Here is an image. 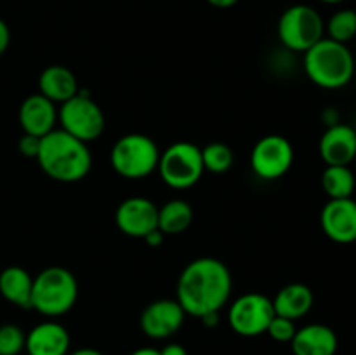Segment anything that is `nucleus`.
Here are the masks:
<instances>
[{
	"mask_svg": "<svg viewBox=\"0 0 356 355\" xmlns=\"http://www.w3.org/2000/svg\"><path fill=\"white\" fill-rule=\"evenodd\" d=\"M233 278L228 267L218 258H198L186 265L177 278L176 299L186 315L197 319L221 312L232 296Z\"/></svg>",
	"mask_w": 356,
	"mask_h": 355,
	"instance_id": "nucleus-1",
	"label": "nucleus"
},
{
	"mask_svg": "<svg viewBox=\"0 0 356 355\" xmlns=\"http://www.w3.org/2000/svg\"><path fill=\"white\" fill-rule=\"evenodd\" d=\"M37 160L40 169L59 183H76L92 167V153L87 143L63 129H54L40 139Z\"/></svg>",
	"mask_w": 356,
	"mask_h": 355,
	"instance_id": "nucleus-2",
	"label": "nucleus"
},
{
	"mask_svg": "<svg viewBox=\"0 0 356 355\" xmlns=\"http://www.w3.org/2000/svg\"><path fill=\"white\" fill-rule=\"evenodd\" d=\"M305 72L322 89H341L355 75V58L346 44L323 37L305 52Z\"/></svg>",
	"mask_w": 356,
	"mask_h": 355,
	"instance_id": "nucleus-3",
	"label": "nucleus"
},
{
	"mask_svg": "<svg viewBox=\"0 0 356 355\" xmlns=\"http://www.w3.org/2000/svg\"><path fill=\"white\" fill-rule=\"evenodd\" d=\"M79 298L75 275L63 267H49L33 278L31 308L45 317L68 313Z\"/></svg>",
	"mask_w": 356,
	"mask_h": 355,
	"instance_id": "nucleus-4",
	"label": "nucleus"
},
{
	"mask_svg": "<svg viewBox=\"0 0 356 355\" xmlns=\"http://www.w3.org/2000/svg\"><path fill=\"white\" fill-rule=\"evenodd\" d=\"M159 160L160 150L156 143L141 132L122 136L110 153L111 167L125 180H143L149 176L159 167Z\"/></svg>",
	"mask_w": 356,
	"mask_h": 355,
	"instance_id": "nucleus-5",
	"label": "nucleus"
},
{
	"mask_svg": "<svg viewBox=\"0 0 356 355\" xmlns=\"http://www.w3.org/2000/svg\"><path fill=\"white\" fill-rule=\"evenodd\" d=\"M278 38L287 51L302 52L312 49L325 33V23L316 9L306 3H296L278 19Z\"/></svg>",
	"mask_w": 356,
	"mask_h": 355,
	"instance_id": "nucleus-6",
	"label": "nucleus"
},
{
	"mask_svg": "<svg viewBox=\"0 0 356 355\" xmlns=\"http://www.w3.org/2000/svg\"><path fill=\"white\" fill-rule=\"evenodd\" d=\"M163 183L174 190L195 187L204 174L200 146L190 141H177L160 153L159 167Z\"/></svg>",
	"mask_w": 356,
	"mask_h": 355,
	"instance_id": "nucleus-7",
	"label": "nucleus"
},
{
	"mask_svg": "<svg viewBox=\"0 0 356 355\" xmlns=\"http://www.w3.org/2000/svg\"><path fill=\"white\" fill-rule=\"evenodd\" d=\"M58 122L63 131L83 143H90L99 138L106 125L99 104L89 94H82L80 90L72 100L59 104Z\"/></svg>",
	"mask_w": 356,
	"mask_h": 355,
	"instance_id": "nucleus-8",
	"label": "nucleus"
},
{
	"mask_svg": "<svg viewBox=\"0 0 356 355\" xmlns=\"http://www.w3.org/2000/svg\"><path fill=\"white\" fill-rule=\"evenodd\" d=\"M273 317V301L261 292H247L238 296L228 310L229 327L245 338L266 333Z\"/></svg>",
	"mask_w": 356,
	"mask_h": 355,
	"instance_id": "nucleus-9",
	"label": "nucleus"
},
{
	"mask_svg": "<svg viewBox=\"0 0 356 355\" xmlns=\"http://www.w3.org/2000/svg\"><path fill=\"white\" fill-rule=\"evenodd\" d=\"M294 162V148L287 138L280 134H268L254 145L250 153V166L257 178L273 181L285 176Z\"/></svg>",
	"mask_w": 356,
	"mask_h": 355,
	"instance_id": "nucleus-10",
	"label": "nucleus"
},
{
	"mask_svg": "<svg viewBox=\"0 0 356 355\" xmlns=\"http://www.w3.org/2000/svg\"><path fill=\"white\" fill-rule=\"evenodd\" d=\"M115 223L127 237L145 239L159 228V207L146 197H129L115 211Z\"/></svg>",
	"mask_w": 356,
	"mask_h": 355,
	"instance_id": "nucleus-11",
	"label": "nucleus"
},
{
	"mask_svg": "<svg viewBox=\"0 0 356 355\" xmlns=\"http://www.w3.org/2000/svg\"><path fill=\"white\" fill-rule=\"evenodd\" d=\"M186 319V312L177 299H156L149 303L141 313V331L153 340H165L174 336Z\"/></svg>",
	"mask_w": 356,
	"mask_h": 355,
	"instance_id": "nucleus-12",
	"label": "nucleus"
},
{
	"mask_svg": "<svg viewBox=\"0 0 356 355\" xmlns=\"http://www.w3.org/2000/svg\"><path fill=\"white\" fill-rule=\"evenodd\" d=\"M323 233L337 244L356 242V200L329 198L320 214Z\"/></svg>",
	"mask_w": 356,
	"mask_h": 355,
	"instance_id": "nucleus-13",
	"label": "nucleus"
},
{
	"mask_svg": "<svg viewBox=\"0 0 356 355\" xmlns=\"http://www.w3.org/2000/svg\"><path fill=\"white\" fill-rule=\"evenodd\" d=\"M17 118H19V125L24 134L44 138L45 134L56 129L58 108H56V103L42 96L40 93L31 94L21 103Z\"/></svg>",
	"mask_w": 356,
	"mask_h": 355,
	"instance_id": "nucleus-14",
	"label": "nucleus"
},
{
	"mask_svg": "<svg viewBox=\"0 0 356 355\" xmlns=\"http://www.w3.org/2000/svg\"><path fill=\"white\" fill-rule=\"evenodd\" d=\"M318 150L327 166H350L356 157V131L341 122L330 125L320 139Z\"/></svg>",
	"mask_w": 356,
	"mask_h": 355,
	"instance_id": "nucleus-15",
	"label": "nucleus"
},
{
	"mask_svg": "<svg viewBox=\"0 0 356 355\" xmlns=\"http://www.w3.org/2000/svg\"><path fill=\"white\" fill-rule=\"evenodd\" d=\"M24 350L28 352V355H68V329L54 320L37 324L26 334Z\"/></svg>",
	"mask_w": 356,
	"mask_h": 355,
	"instance_id": "nucleus-16",
	"label": "nucleus"
},
{
	"mask_svg": "<svg viewBox=\"0 0 356 355\" xmlns=\"http://www.w3.org/2000/svg\"><path fill=\"white\" fill-rule=\"evenodd\" d=\"M337 345V334L325 324H308L291 341L294 355H336Z\"/></svg>",
	"mask_w": 356,
	"mask_h": 355,
	"instance_id": "nucleus-17",
	"label": "nucleus"
},
{
	"mask_svg": "<svg viewBox=\"0 0 356 355\" xmlns=\"http://www.w3.org/2000/svg\"><path fill=\"white\" fill-rule=\"evenodd\" d=\"M38 89L42 96L52 103H65L79 94V82L70 68L63 65H51L38 77Z\"/></svg>",
	"mask_w": 356,
	"mask_h": 355,
	"instance_id": "nucleus-18",
	"label": "nucleus"
},
{
	"mask_svg": "<svg viewBox=\"0 0 356 355\" xmlns=\"http://www.w3.org/2000/svg\"><path fill=\"white\" fill-rule=\"evenodd\" d=\"M313 299H315L313 291L308 285L301 282H292V284L284 285L271 301H273L275 315L285 317L296 322L312 310Z\"/></svg>",
	"mask_w": 356,
	"mask_h": 355,
	"instance_id": "nucleus-19",
	"label": "nucleus"
},
{
	"mask_svg": "<svg viewBox=\"0 0 356 355\" xmlns=\"http://www.w3.org/2000/svg\"><path fill=\"white\" fill-rule=\"evenodd\" d=\"M33 277L21 267H7L0 271V294L19 308H31Z\"/></svg>",
	"mask_w": 356,
	"mask_h": 355,
	"instance_id": "nucleus-20",
	"label": "nucleus"
},
{
	"mask_svg": "<svg viewBox=\"0 0 356 355\" xmlns=\"http://www.w3.org/2000/svg\"><path fill=\"white\" fill-rule=\"evenodd\" d=\"M193 209L183 198H174L159 207V230L163 235H179L190 228Z\"/></svg>",
	"mask_w": 356,
	"mask_h": 355,
	"instance_id": "nucleus-21",
	"label": "nucleus"
},
{
	"mask_svg": "<svg viewBox=\"0 0 356 355\" xmlns=\"http://www.w3.org/2000/svg\"><path fill=\"white\" fill-rule=\"evenodd\" d=\"M356 178L350 166H327L322 174V188L329 198L353 197Z\"/></svg>",
	"mask_w": 356,
	"mask_h": 355,
	"instance_id": "nucleus-22",
	"label": "nucleus"
},
{
	"mask_svg": "<svg viewBox=\"0 0 356 355\" xmlns=\"http://www.w3.org/2000/svg\"><path fill=\"white\" fill-rule=\"evenodd\" d=\"M325 31L329 35L327 38L348 45L356 37V10L341 9L334 13L327 21Z\"/></svg>",
	"mask_w": 356,
	"mask_h": 355,
	"instance_id": "nucleus-23",
	"label": "nucleus"
},
{
	"mask_svg": "<svg viewBox=\"0 0 356 355\" xmlns=\"http://www.w3.org/2000/svg\"><path fill=\"white\" fill-rule=\"evenodd\" d=\"M202 150V162H204V169L211 171L214 174L226 173L232 169L233 162H235V155L233 150L225 143H209Z\"/></svg>",
	"mask_w": 356,
	"mask_h": 355,
	"instance_id": "nucleus-24",
	"label": "nucleus"
},
{
	"mask_svg": "<svg viewBox=\"0 0 356 355\" xmlns=\"http://www.w3.org/2000/svg\"><path fill=\"white\" fill-rule=\"evenodd\" d=\"M26 334L14 324L0 326V355H19L24 350Z\"/></svg>",
	"mask_w": 356,
	"mask_h": 355,
	"instance_id": "nucleus-25",
	"label": "nucleus"
},
{
	"mask_svg": "<svg viewBox=\"0 0 356 355\" xmlns=\"http://www.w3.org/2000/svg\"><path fill=\"white\" fill-rule=\"evenodd\" d=\"M296 331H298V327H296L294 320L285 319V317H280V315H275L273 319H271L270 326H268L266 334L271 338V340L278 341V343H291Z\"/></svg>",
	"mask_w": 356,
	"mask_h": 355,
	"instance_id": "nucleus-26",
	"label": "nucleus"
},
{
	"mask_svg": "<svg viewBox=\"0 0 356 355\" xmlns=\"http://www.w3.org/2000/svg\"><path fill=\"white\" fill-rule=\"evenodd\" d=\"M40 139L38 136L31 134H23L17 141V150H19L21 155L28 157V159H37L38 150H40Z\"/></svg>",
	"mask_w": 356,
	"mask_h": 355,
	"instance_id": "nucleus-27",
	"label": "nucleus"
},
{
	"mask_svg": "<svg viewBox=\"0 0 356 355\" xmlns=\"http://www.w3.org/2000/svg\"><path fill=\"white\" fill-rule=\"evenodd\" d=\"M10 44V31L9 26L6 24V21L0 19V56L7 51Z\"/></svg>",
	"mask_w": 356,
	"mask_h": 355,
	"instance_id": "nucleus-28",
	"label": "nucleus"
},
{
	"mask_svg": "<svg viewBox=\"0 0 356 355\" xmlns=\"http://www.w3.org/2000/svg\"><path fill=\"white\" fill-rule=\"evenodd\" d=\"M160 355H188L186 348L179 343H169L163 348H160Z\"/></svg>",
	"mask_w": 356,
	"mask_h": 355,
	"instance_id": "nucleus-29",
	"label": "nucleus"
},
{
	"mask_svg": "<svg viewBox=\"0 0 356 355\" xmlns=\"http://www.w3.org/2000/svg\"><path fill=\"white\" fill-rule=\"evenodd\" d=\"M163 239H165V235H163V233L156 228V230H153V232H149L143 240H145L149 247H159V246H162Z\"/></svg>",
	"mask_w": 356,
	"mask_h": 355,
	"instance_id": "nucleus-30",
	"label": "nucleus"
},
{
	"mask_svg": "<svg viewBox=\"0 0 356 355\" xmlns=\"http://www.w3.org/2000/svg\"><path fill=\"white\" fill-rule=\"evenodd\" d=\"M323 122L327 124V127L339 124V113L334 111V108H327V110L323 111Z\"/></svg>",
	"mask_w": 356,
	"mask_h": 355,
	"instance_id": "nucleus-31",
	"label": "nucleus"
},
{
	"mask_svg": "<svg viewBox=\"0 0 356 355\" xmlns=\"http://www.w3.org/2000/svg\"><path fill=\"white\" fill-rule=\"evenodd\" d=\"M200 320L205 327H216L219 324V312L205 313L204 317H200Z\"/></svg>",
	"mask_w": 356,
	"mask_h": 355,
	"instance_id": "nucleus-32",
	"label": "nucleus"
},
{
	"mask_svg": "<svg viewBox=\"0 0 356 355\" xmlns=\"http://www.w3.org/2000/svg\"><path fill=\"white\" fill-rule=\"evenodd\" d=\"M207 2L211 3V6L218 7V9H229V7L235 6L238 0H207Z\"/></svg>",
	"mask_w": 356,
	"mask_h": 355,
	"instance_id": "nucleus-33",
	"label": "nucleus"
},
{
	"mask_svg": "<svg viewBox=\"0 0 356 355\" xmlns=\"http://www.w3.org/2000/svg\"><path fill=\"white\" fill-rule=\"evenodd\" d=\"M70 355H104L103 352L96 350V348H79V350L72 352Z\"/></svg>",
	"mask_w": 356,
	"mask_h": 355,
	"instance_id": "nucleus-34",
	"label": "nucleus"
},
{
	"mask_svg": "<svg viewBox=\"0 0 356 355\" xmlns=\"http://www.w3.org/2000/svg\"><path fill=\"white\" fill-rule=\"evenodd\" d=\"M131 355H160V352L156 350V348H149V347H145V348H138V350L132 352Z\"/></svg>",
	"mask_w": 356,
	"mask_h": 355,
	"instance_id": "nucleus-35",
	"label": "nucleus"
},
{
	"mask_svg": "<svg viewBox=\"0 0 356 355\" xmlns=\"http://www.w3.org/2000/svg\"><path fill=\"white\" fill-rule=\"evenodd\" d=\"M320 2H325V3H341L344 0H320Z\"/></svg>",
	"mask_w": 356,
	"mask_h": 355,
	"instance_id": "nucleus-36",
	"label": "nucleus"
},
{
	"mask_svg": "<svg viewBox=\"0 0 356 355\" xmlns=\"http://www.w3.org/2000/svg\"><path fill=\"white\" fill-rule=\"evenodd\" d=\"M355 164H356V157H355Z\"/></svg>",
	"mask_w": 356,
	"mask_h": 355,
	"instance_id": "nucleus-37",
	"label": "nucleus"
}]
</instances>
